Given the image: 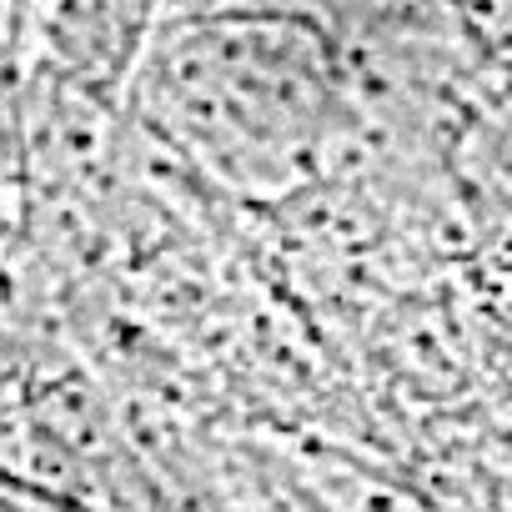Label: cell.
Returning <instances> with one entry per match:
<instances>
[{"mask_svg": "<svg viewBox=\"0 0 512 512\" xmlns=\"http://www.w3.org/2000/svg\"><path fill=\"white\" fill-rule=\"evenodd\" d=\"M332 101L327 41L282 6L186 11L141 51L151 126L236 191L272 196L302 181Z\"/></svg>", "mask_w": 512, "mask_h": 512, "instance_id": "1", "label": "cell"}]
</instances>
